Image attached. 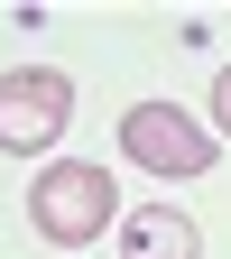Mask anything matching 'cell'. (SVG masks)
<instances>
[{"label": "cell", "instance_id": "3", "mask_svg": "<svg viewBox=\"0 0 231 259\" xmlns=\"http://www.w3.org/2000/svg\"><path fill=\"white\" fill-rule=\"evenodd\" d=\"M120 148L139 157L148 176H204L213 157H222V148L204 139V120L176 111V102H129V111H120Z\"/></svg>", "mask_w": 231, "mask_h": 259}, {"label": "cell", "instance_id": "2", "mask_svg": "<svg viewBox=\"0 0 231 259\" xmlns=\"http://www.w3.org/2000/svg\"><path fill=\"white\" fill-rule=\"evenodd\" d=\"M65 120H74V74H56V65L0 74V148L10 157H47L65 139Z\"/></svg>", "mask_w": 231, "mask_h": 259}, {"label": "cell", "instance_id": "4", "mask_svg": "<svg viewBox=\"0 0 231 259\" xmlns=\"http://www.w3.org/2000/svg\"><path fill=\"white\" fill-rule=\"evenodd\" d=\"M120 259H204V232H194V213H176V204H139L120 222Z\"/></svg>", "mask_w": 231, "mask_h": 259}, {"label": "cell", "instance_id": "1", "mask_svg": "<svg viewBox=\"0 0 231 259\" xmlns=\"http://www.w3.org/2000/svg\"><path fill=\"white\" fill-rule=\"evenodd\" d=\"M28 222H37V241L83 250V241L120 232L129 213H120L111 167H93V157H47V167H37V185H28Z\"/></svg>", "mask_w": 231, "mask_h": 259}, {"label": "cell", "instance_id": "5", "mask_svg": "<svg viewBox=\"0 0 231 259\" xmlns=\"http://www.w3.org/2000/svg\"><path fill=\"white\" fill-rule=\"evenodd\" d=\"M213 130H222V139H231V65H222V74H213Z\"/></svg>", "mask_w": 231, "mask_h": 259}]
</instances>
